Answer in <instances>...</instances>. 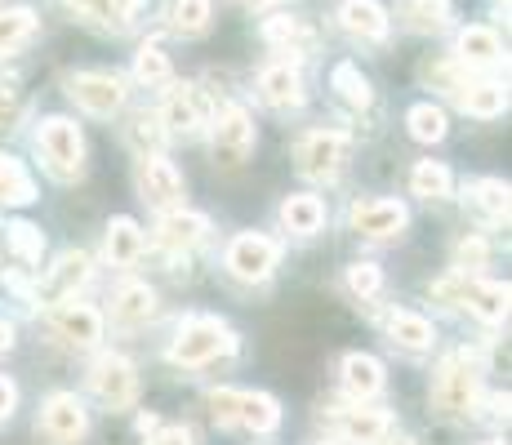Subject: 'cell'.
<instances>
[{
	"label": "cell",
	"mask_w": 512,
	"mask_h": 445,
	"mask_svg": "<svg viewBox=\"0 0 512 445\" xmlns=\"http://www.w3.org/2000/svg\"><path fill=\"white\" fill-rule=\"evenodd\" d=\"M232 348H236V334L228 321H219V316H187L170 343V361L183 365V370H201V365L228 356Z\"/></svg>",
	"instance_id": "1"
},
{
	"label": "cell",
	"mask_w": 512,
	"mask_h": 445,
	"mask_svg": "<svg viewBox=\"0 0 512 445\" xmlns=\"http://www.w3.org/2000/svg\"><path fill=\"white\" fill-rule=\"evenodd\" d=\"M210 414L223 428H245L254 437H268L281 428V405L268 392H241V388H214L210 392Z\"/></svg>",
	"instance_id": "2"
},
{
	"label": "cell",
	"mask_w": 512,
	"mask_h": 445,
	"mask_svg": "<svg viewBox=\"0 0 512 445\" xmlns=\"http://www.w3.org/2000/svg\"><path fill=\"white\" fill-rule=\"evenodd\" d=\"M428 294L441 299V303H450V308H468L477 321H486V325H495V321L508 316V285L477 281V276H468V272L441 276V281L428 285Z\"/></svg>",
	"instance_id": "3"
},
{
	"label": "cell",
	"mask_w": 512,
	"mask_h": 445,
	"mask_svg": "<svg viewBox=\"0 0 512 445\" xmlns=\"http://www.w3.org/2000/svg\"><path fill=\"white\" fill-rule=\"evenodd\" d=\"M477 365L468 361V352H455L441 361L437 379H432V405H437L446 419H459L477 405Z\"/></svg>",
	"instance_id": "4"
},
{
	"label": "cell",
	"mask_w": 512,
	"mask_h": 445,
	"mask_svg": "<svg viewBox=\"0 0 512 445\" xmlns=\"http://www.w3.org/2000/svg\"><path fill=\"white\" fill-rule=\"evenodd\" d=\"M36 147H41L49 174L76 178L85 170V138L76 130V121H67V116H45L41 130H36Z\"/></svg>",
	"instance_id": "5"
},
{
	"label": "cell",
	"mask_w": 512,
	"mask_h": 445,
	"mask_svg": "<svg viewBox=\"0 0 512 445\" xmlns=\"http://www.w3.org/2000/svg\"><path fill=\"white\" fill-rule=\"evenodd\" d=\"M277 259H281V245L272 241V236L263 232H241L228 241V250H223V267H228V276L245 285H259L268 281L272 272H277Z\"/></svg>",
	"instance_id": "6"
},
{
	"label": "cell",
	"mask_w": 512,
	"mask_h": 445,
	"mask_svg": "<svg viewBox=\"0 0 512 445\" xmlns=\"http://www.w3.org/2000/svg\"><path fill=\"white\" fill-rule=\"evenodd\" d=\"M352 152V138L339 130H312L294 143V165L303 178H334Z\"/></svg>",
	"instance_id": "7"
},
{
	"label": "cell",
	"mask_w": 512,
	"mask_h": 445,
	"mask_svg": "<svg viewBox=\"0 0 512 445\" xmlns=\"http://www.w3.org/2000/svg\"><path fill=\"white\" fill-rule=\"evenodd\" d=\"M134 187L152 210L170 214V210H183V174L174 170V161L165 156H139L134 165Z\"/></svg>",
	"instance_id": "8"
},
{
	"label": "cell",
	"mask_w": 512,
	"mask_h": 445,
	"mask_svg": "<svg viewBox=\"0 0 512 445\" xmlns=\"http://www.w3.org/2000/svg\"><path fill=\"white\" fill-rule=\"evenodd\" d=\"M214 161L219 165H245V156L254 152V121L241 103H223L214 116Z\"/></svg>",
	"instance_id": "9"
},
{
	"label": "cell",
	"mask_w": 512,
	"mask_h": 445,
	"mask_svg": "<svg viewBox=\"0 0 512 445\" xmlns=\"http://www.w3.org/2000/svg\"><path fill=\"white\" fill-rule=\"evenodd\" d=\"M161 125L165 130H179V134H201L205 125L214 121V103L205 98L201 85H170L165 89V103H161Z\"/></svg>",
	"instance_id": "10"
},
{
	"label": "cell",
	"mask_w": 512,
	"mask_h": 445,
	"mask_svg": "<svg viewBox=\"0 0 512 445\" xmlns=\"http://www.w3.org/2000/svg\"><path fill=\"white\" fill-rule=\"evenodd\" d=\"M67 94L90 116H116L125 107V98H130V89L112 72H76V76H67Z\"/></svg>",
	"instance_id": "11"
},
{
	"label": "cell",
	"mask_w": 512,
	"mask_h": 445,
	"mask_svg": "<svg viewBox=\"0 0 512 445\" xmlns=\"http://www.w3.org/2000/svg\"><path fill=\"white\" fill-rule=\"evenodd\" d=\"M90 432V410L76 392H54L45 405H41V437L54 441V445H76Z\"/></svg>",
	"instance_id": "12"
},
{
	"label": "cell",
	"mask_w": 512,
	"mask_h": 445,
	"mask_svg": "<svg viewBox=\"0 0 512 445\" xmlns=\"http://www.w3.org/2000/svg\"><path fill=\"white\" fill-rule=\"evenodd\" d=\"M49 334L67 348H94L103 339V312L90 308V303H76V299H63L54 303L49 312Z\"/></svg>",
	"instance_id": "13"
},
{
	"label": "cell",
	"mask_w": 512,
	"mask_h": 445,
	"mask_svg": "<svg viewBox=\"0 0 512 445\" xmlns=\"http://www.w3.org/2000/svg\"><path fill=\"white\" fill-rule=\"evenodd\" d=\"M90 388L107 410H130L139 401V370L125 356H103L90 374Z\"/></svg>",
	"instance_id": "14"
},
{
	"label": "cell",
	"mask_w": 512,
	"mask_h": 445,
	"mask_svg": "<svg viewBox=\"0 0 512 445\" xmlns=\"http://www.w3.org/2000/svg\"><path fill=\"white\" fill-rule=\"evenodd\" d=\"M352 232L366 236V241H388V236H401V227L410 223L406 205L388 201V196H374V201H357L348 214Z\"/></svg>",
	"instance_id": "15"
},
{
	"label": "cell",
	"mask_w": 512,
	"mask_h": 445,
	"mask_svg": "<svg viewBox=\"0 0 512 445\" xmlns=\"http://www.w3.org/2000/svg\"><path fill=\"white\" fill-rule=\"evenodd\" d=\"M339 23H343V32H348L352 41L379 45V41H388L392 18H388V9H383L379 0H343V5H339Z\"/></svg>",
	"instance_id": "16"
},
{
	"label": "cell",
	"mask_w": 512,
	"mask_h": 445,
	"mask_svg": "<svg viewBox=\"0 0 512 445\" xmlns=\"http://www.w3.org/2000/svg\"><path fill=\"white\" fill-rule=\"evenodd\" d=\"M205 232H210V219L196 210H170L156 227V245H161L165 254H192L196 245L205 241Z\"/></svg>",
	"instance_id": "17"
},
{
	"label": "cell",
	"mask_w": 512,
	"mask_h": 445,
	"mask_svg": "<svg viewBox=\"0 0 512 445\" xmlns=\"http://www.w3.org/2000/svg\"><path fill=\"white\" fill-rule=\"evenodd\" d=\"M259 98L268 107H277V112H290V107H299L303 98H308V89H303V72L294 63H272L263 67L259 76Z\"/></svg>",
	"instance_id": "18"
},
{
	"label": "cell",
	"mask_w": 512,
	"mask_h": 445,
	"mask_svg": "<svg viewBox=\"0 0 512 445\" xmlns=\"http://www.w3.org/2000/svg\"><path fill=\"white\" fill-rule=\"evenodd\" d=\"M76 18L103 27V32H130L139 18V0H63Z\"/></svg>",
	"instance_id": "19"
},
{
	"label": "cell",
	"mask_w": 512,
	"mask_h": 445,
	"mask_svg": "<svg viewBox=\"0 0 512 445\" xmlns=\"http://www.w3.org/2000/svg\"><path fill=\"white\" fill-rule=\"evenodd\" d=\"M330 423H334V432H339L343 441H352V445H379L383 437L392 432V419L383 410H334L330 414Z\"/></svg>",
	"instance_id": "20"
},
{
	"label": "cell",
	"mask_w": 512,
	"mask_h": 445,
	"mask_svg": "<svg viewBox=\"0 0 512 445\" xmlns=\"http://www.w3.org/2000/svg\"><path fill=\"white\" fill-rule=\"evenodd\" d=\"M90 272H94V263H90V254H85V250H67V254H58V263L49 267L45 299H54V303L76 299V290H81V285L90 281Z\"/></svg>",
	"instance_id": "21"
},
{
	"label": "cell",
	"mask_w": 512,
	"mask_h": 445,
	"mask_svg": "<svg viewBox=\"0 0 512 445\" xmlns=\"http://www.w3.org/2000/svg\"><path fill=\"white\" fill-rule=\"evenodd\" d=\"M156 316V290L147 281H125L121 290L112 294V321L134 330V325H147Z\"/></svg>",
	"instance_id": "22"
},
{
	"label": "cell",
	"mask_w": 512,
	"mask_h": 445,
	"mask_svg": "<svg viewBox=\"0 0 512 445\" xmlns=\"http://www.w3.org/2000/svg\"><path fill=\"white\" fill-rule=\"evenodd\" d=\"M339 370H343V388H348V397L370 401V397H379V392H383V365H379V356L348 352Z\"/></svg>",
	"instance_id": "23"
},
{
	"label": "cell",
	"mask_w": 512,
	"mask_h": 445,
	"mask_svg": "<svg viewBox=\"0 0 512 445\" xmlns=\"http://www.w3.org/2000/svg\"><path fill=\"white\" fill-rule=\"evenodd\" d=\"M464 201L481 223H490V227L508 223V183L504 178H477V183H468Z\"/></svg>",
	"instance_id": "24"
},
{
	"label": "cell",
	"mask_w": 512,
	"mask_h": 445,
	"mask_svg": "<svg viewBox=\"0 0 512 445\" xmlns=\"http://www.w3.org/2000/svg\"><path fill=\"white\" fill-rule=\"evenodd\" d=\"M281 227L294 236H317L326 227V201L312 192H299V196H285L281 201Z\"/></svg>",
	"instance_id": "25"
},
{
	"label": "cell",
	"mask_w": 512,
	"mask_h": 445,
	"mask_svg": "<svg viewBox=\"0 0 512 445\" xmlns=\"http://www.w3.org/2000/svg\"><path fill=\"white\" fill-rule=\"evenodd\" d=\"M388 339L397 343L401 352H428L432 348V339H437V330H432V321L428 316H419V312H388Z\"/></svg>",
	"instance_id": "26"
},
{
	"label": "cell",
	"mask_w": 512,
	"mask_h": 445,
	"mask_svg": "<svg viewBox=\"0 0 512 445\" xmlns=\"http://www.w3.org/2000/svg\"><path fill=\"white\" fill-rule=\"evenodd\" d=\"M143 227L134 223V219H112L107 223V263L112 267H134L143 259Z\"/></svg>",
	"instance_id": "27"
},
{
	"label": "cell",
	"mask_w": 512,
	"mask_h": 445,
	"mask_svg": "<svg viewBox=\"0 0 512 445\" xmlns=\"http://www.w3.org/2000/svg\"><path fill=\"white\" fill-rule=\"evenodd\" d=\"M455 58L464 67H495L504 58V45L490 27H464L459 32V45H455Z\"/></svg>",
	"instance_id": "28"
},
{
	"label": "cell",
	"mask_w": 512,
	"mask_h": 445,
	"mask_svg": "<svg viewBox=\"0 0 512 445\" xmlns=\"http://www.w3.org/2000/svg\"><path fill=\"white\" fill-rule=\"evenodd\" d=\"M36 201V183L27 174V165L18 156L0 152V210H14V205H32Z\"/></svg>",
	"instance_id": "29"
},
{
	"label": "cell",
	"mask_w": 512,
	"mask_h": 445,
	"mask_svg": "<svg viewBox=\"0 0 512 445\" xmlns=\"http://www.w3.org/2000/svg\"><path fill=\"white\" fill-rule=\"evenodd\" d=\"M263 41L277 45V49H285V54H312L317 36H312V27H303V18L272 14L268 23H263Z\"/></svg>",
	"instance_id": "30"
},
{
	"label": "cell",
	"mask_w": 512,
	"mask_h": 445,
	"mask_svg": "<svg viewBox=\"0 0 512 445\" xmlns=\"http://www.w3.org/2000/svg\"><path fill=\"white\" fill-rule=\"evenodd\" d=\"M459 107H464L468 116L495 121V116H504V107H508V89L499 81H468L459 89Z\"/></svg>",
	"instance_id": "31"
},
{
	"label": "cell",
	"mask_w": 512,
	"mask_h": 445,
	"mask_svg": "<svg viewBox=\"0 0 512 445\" xmlns=\"http://www.w3.org/2000/svg\"><path fill=\"white\" fill-rule=\"evenodd\" d=\"M397 18L410 32H446L450 27V5L446 0H401Z\"/></svg>",
	"instance_id": "32"
},
{
	"label": "cell",
	"mask_w": 512,
	"mask_h": 445,
	"mask_svg": "<svg viewBox=\"0 0 512 445\" xmlns=\"http://www.w3.org/2000/svg\"><path fill=\"white\" fill-rule=\"evenodd\" d=\"M450 187H455V174L441 161H419L415 170H410V192L423 196V201H446Z\"/></svg>",
	"instance_id": "33"
},
{
	"label": "cell",
	"mask_w": 512,
	"mask_h": 445,
	"mask_svg": "<svg viewBox=\"0 0 512 445\" xmlns=\"http://www.w3.org/2000/svg\"><path fill=\"white\" fill-rule=\"evenodd\" d=\"M406 125H410V134H415L419 143H441V138L450 134V121H446V112H441L437 103H415L406 112Z\"/></svg>",
	"instance_id": "34"
},
{
	"label": "cell",
	"mask_w": 512,
	"mask_h": 445,
	"mask_svg": "<svg viewBox=\"0 0 512 445\" xmlns=\"http://www.w3.org/2000/svg\"><path fill=\"white\" fill-rule=\"evenodd\" d=\"M32 32H36V14L27 5L0 9V54H14Z\"/></svg>",
	"instance_id": "35"
},
{
	"label": "cell",
	"mask_w": 512,
	"mask_h": 445,
	"mask_svg": "<svg viewBox=\"0 0 512 445\" xmlns=\"http://www.w3.org/2000/svg\"><path fill=\"white\" fill-rule=\"evenodd\" d=\"M214 18V5L210 0H174L170 5V27L179 36H201Z\"/></svg>",
	"instance_id": "36"
},
{
	"label": "cell",
	"mask_w": 512,
	"mask_h": 445,
	"mask_svg": "<svg viewBox=\"0 0 512 445\" xmlns=\"http://www.w3.org/2000/svg\"><path fill=\"white\" fill-rule=\"evenodd\" d=\"M330 85H334V94H339L348 107H370V98H374L370 94V81L361 76L357 63H339V67H334Z\"/></svg>",
	"instance_id": "37"
},
{
	"label": "cell",
	"mask_w": 512,
	"mask_h": 445,
	"mask_svg": "<svg viewBox=\"0 0 512 445\" xmlns=\"http://www.w3.org/2000/svg\"><path fill=\"white\" fill-rule=\"evenodd\" d=\"M125 138H130V147L139 156H161V147H165V125H161V116H134L130 121V130H125Z\"/></svg>",
	"instance_id": "38"
},
{
	"label": "cell",
	"mask_w": 512,
	"mask_h": 445,
	"mask_svg": "<svg viewBox=\"0 0 512 445\" xmlns=\"http://www.w3.org/2000/svg\"><path fill=\"white\" fill-rule=\"evenodd\" d=\"M134 81L139 85H165L170 81V58H165V49H156V45H143L139 54H134Z\"/></svg>",
	"instance_id": "39"
},
{
	"label": "cell",
	"mask_w": 512,
	"mask_h": 445,
	"mask_svg": "<svg viewBox=\"0 0 512 445\" xmlns=\"http://www.w3.org/2000/svg\"><path fill=\"white\" fill-rule=\"evenodd\" d=\"M9 250H14L23 263H41V254H45L41 227H32V223H9Z\"/></svg>",
	"instance_id": "40"
},
{
	"label": "cell",
	"mask_w": 512,
	"mask_h": 445,
	"mask_svg": "<svg viewBox=\"0 0 512 445\" xmlns=\"http://www.w3.org/2000/svg\"><path fill=\"white\" fill-rule=\"evenodd\" d=\"M343 281H348L352 299H361V303L379 299V290H383V272H379V267H374V263H352Z\"/></svg>",
	"instance_id": "41"
},
{
	"label": "cell",
	"mask_w": 512,
	"mask_h": 445,
	"mask_svg": "<svg viewBox=\"0 0 512 445\" xmlns=\"http://www.w3.org/2000/svg\"><path fill=\"white\" fill-rule=\"evenodd\" d=\"M490 263V245L481 236H459L455 241V272H481Z\"/></svg>",
	"instance_id": "42"
},
{
	"label": "cell",
	"mask_w": 512,
	"mask_h": 445,
	"mask_svg": "<svg viewBox=\"0 0 512 445\" xmlns=\"http://www.w3.org/2000/svg\"><path fill=\"white\" fill-rule=\"evenodd\" d=\"M428 81L432 89H441V94H455L459 98V89H464V63L459 58H446V63H428Z\"/></svg>",
	"instance_id": "43"
},
{
	"label": "cell",
	"mask_w": 512,
	"mask_h": 445,
	"mask_svg": "<svg viewBox=\"0 0 512 445\" xmlns=\"http://www.w3.org/2000/svg\"><path fill=\"white\" fill-rule=\"evenodd\" d=\"M14 121H18V89L0 81V130H14Z\"/></svg>",
	"instance_id": "44"
},
{
	"label": "cell",
	"mask_w": 512,
	"mask_h": 445,
	"mask_svg": "<svg viewBox=\"0 0 512 445\" xmlns=\"http://www.w3.org/2000/svg\"><path fill=\"white\" fill-rule=\"evenodd\" d=\"M14 410H18V383L0 374V419H9Z\"/></svg>",
	"instance_id": "45"
},
{
	"label": "cell",
	"mask_w": 512,
	"mask_h": 445,
	"mask_svg": "<svg viewBox=\"0 0 512 445\" xmlns=\"http://www.w3.org/2000/svg\"><path fill=\"white\" fill-rule=\"evenodd\" d=\"M147 445H192V432L187 428H156V437Z\"/></svg>",
	"instance_id": "46"
},
{
	"label": "cell",
	"mask_w": 512,
	"mask_h": 445,
	"mask_svg": "<svg viewBox=\"0 0 512 445\" xmlns=\"http://www.w3.org/2000/svg\"><path fill=\"white\" fill-rule=\"evenodd\" d=\"M9 348H14V325L0 316V352H9Z\"/></svg>",
	"instance_id": "47"
},
{
	"label": "cell",
	"mask_w": 512,
	"mask_h": 445,
	"mask_svg": "<svg viewBox=\"0 0 512 445\" xmlns=\"http://www.w3.org/2000/svg\"><path fill=\"white\" fill-rule=\"evenodd\" d=\"M379 445H415V441H410V437H392V432H388V437H383Z\"/></svg>",
	"instance_id": "48"
},
{
	"label": "cell",
	"mask_w": 512,
	"mask_h": 445,
	"mask_svg": "<svg viewBox=\"0 0 512 445\" xmlns=\"http://www.w3.org/2000/svg\"><path fill=\"white\" fill-rule=\"evenodd\" d=\"M245 9H263V5H272V0H241Z\"/></svg>",
	"instance_id": "49"
},
{
	"label": "cell",
	"mask_w": 512,
	"mask_h": 445,
	"mask_svg": "<svg viewBox=\"0 0 512 445\" xmlns=\"http://www.w3.org/2000/svg\"><path fill=\"white\" fill-rule=\"evenodd\" d=\"M321 445H339V441H321Z\"/></svg>",
	"instance_id": "50"
},
{
	"label": "cell",
	"mask_w": 512,
	"mask_h": 445,
	"mask_svg": "<svg viewBox=\"0 0 512 445\" xmlns=\"http://www.w3.org/2000/svg\"><path fill=\"white\" fill-rule=\"evenodd\" d=\"M486 445H499V441H486Z\"/></svg>",
	"instance_id": "51"
}]
</instances>
